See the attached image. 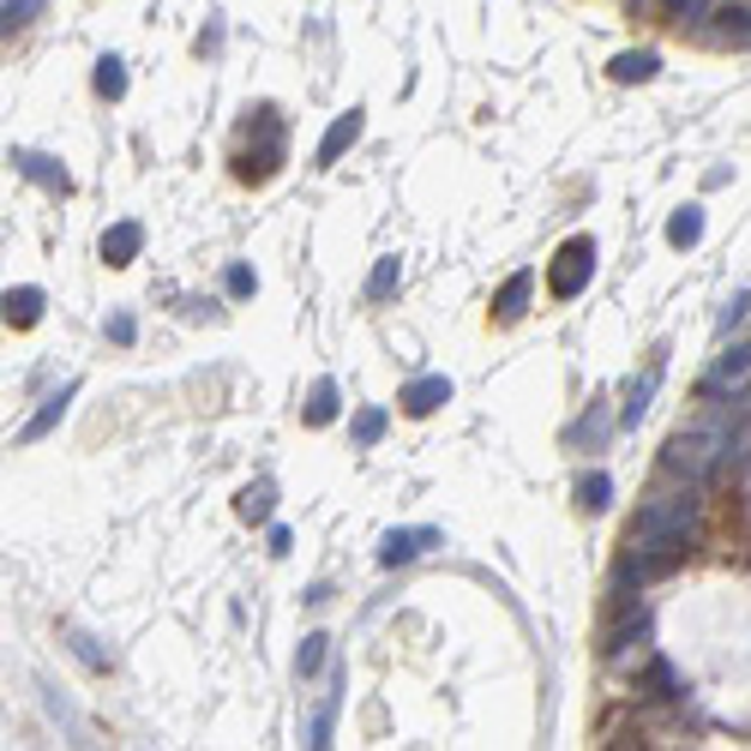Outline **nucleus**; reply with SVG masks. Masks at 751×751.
<instances>
[{"label": "nucleus", "mask_w": 751, "mask_h": 751, "mask_svg": "<svg viewBox=\"0 0 751 751\" xmlns=\"http://www.w3.org/2000/svg\"><path fill=\"white\" fill-rule=\"evenodd\" d=\"M655 72H661V54H655V49H625V54H613L608 79H613V84H650Z\"/></svg>", "instance_id": "9d476101"}, {"label": "nucleus", "mask_w": 751, "mask_h": 751, "mask_svg": "<svg viewBox=\"0 0 751 751\" xmlns=\"http://www.w3.org/2000/svg\"><path fill=\"white\" fill-rule=\"evenodd\" d=\"M102 331H109L121 349L132 343V337H139V326H132V313H109V319H102Z\"/></svg>", "instance_id": "cd10ccee"}, {"label": "nucleus", "mask_w": 751, "mask_h": 751, "mask_svg": "<svg viewBox=\"0 0 751 751\" xmlns=\"http://www.w3.org/2000/svg\"><path fill=\"white\" fill-rule=\"evenodd\" d=\"M361 132H367V109H349V114H337V121L326 127V139H319V157H313V163H319V169H331L337 157H343L349 144L361 139Z\"/></svg>", "instance_id": "39448f33"}, {"label": "nucleus", "mask_w": 751, "mask_h": 751, "mask_svg": "<svg viewBox=\"0 0 751 751\" xmlns=\"http://www.w3.org/2000/svg\"><path fill=\"white\" fill-rule=\"evenodd\" d=\"M650 685L661 691V698H673V691H680V680H673V668H655V673H650Z\"/></svg>", "instance_id": "c756f323"}, {"label": "nucleus", "mask_w": 751, "mask_h": 751, "mask_svg": "<svg viewBox=\"0 0 751 751\" xmlns=\"http://www.w3.org/2000/svg\"><path fill=\"white\" fill-rule=\"evenodd\" d=\"M691 523H698V493H661L650 505L638 511V523H631V548H650V541H685Z\"/></svg>", "instance_id": "f257e3e1"}, {"label": "nucleus", "mask_w": 751, "mask_h": 751, "mask_svg": "<svg viewBox=\"0 0 751 751\" xmlns=\"http://www.w3.org/2000/svg\"><path fill=\"white\" fill-rule=\"evenodd\" d=\"M643 638H650V613H631V620L608 638V655H625L631 643H643Z\"/></svg>", "instance_id": "4be33fe9"}, {"label": "nucleus", "mask_w": 751, "mask_h": 751, "mask_svg": "<svg viewBox=\"0 0 751 751\" xmlns=\"http://www.w3.org/2000/svg\"><path fill=\"white\" fill-rule=\"evenodd\" d=\"M289 548H294V535H289V529H283V523H271V553H277V559H283Z\"/></svg>", "instance_id": "7c9ffc66"}, {"label": "nucleus", "mask_w": 751, "mask_h": 751, "mask_svg": "<svg viewBox=\"0 0 751 751\" xmlns=\"http://www.w3.org/2000/svg\"><path fill=\"white\" fill-rule=\"evenodd\" d=\"M397 403H403V415H415V421H421V415H433V409H445V403H451V379H445V373L409 379Z\"/></svg>", "instance_id": "20e7f679"}, {"label": "nucleus", "mask_w": 751, "mask_h": 751, "mask_svg": "<svg viewBox=\"0 0 751 751\" xmlns=\"http://www.w3.org/2000/svg\"><path fill=\"white\" fill-rule=\"evenodd\" d=\"M650 397H655V373H643L638 385L625 391V403H620V421H625V427H638V421H643V409H650Z\"/></svg>", "instance_id": "aec40b11"}, {"label": "nucleus", "mask_w": 751, "mask_h": 751, "mask_svg": "<svg viewBox=\"0 0 751 751\" xmlns=\"http://www.w3.org/2000/svg\"><path fill=\"white\" fill-rule=\"evenodd\" d=\"M668 241L673 247H698L703 241V204H685V211L668 217Z\"/></svg>", "instance_id": "f3484780"}, {"label": "nucleus", "mask_w": 751, "mask_h": 751, "mask_svg": "<svg viewBox=\"0 0 751 751\" xmlns=\"http://www.w3.org/2000/svg\"><path fill=\"white\" fill-rule=\"evenodd\" d=\"M12 169L24 174V181H37V187H49V193H72V174L54 163V157H42V151H12L7 157Z\"/></svg>", "instance_id": "0eeeda50"}, {"label": "nucleus", "mask_w": 751, "mask_h": 751, "mask_svg": "<svg viewBox=\"0 0 751 751\" xmlns=\"http://www.w3.org/2000/svg\"><path fill=\"white\" fill-rule=\"evenodd\" d=\"M601 433H608V415H601V409H589V415L571 427V445H583V439H589V445H601Z\"/></svg>", "instance_id": "a878e982"}, {"label": "nucleus", "mask_w": 751, "mask_h": 751, "mask_svg": "<svg viewBox=\"0 0 751 751\" xmlns=\"http://www.w3.org/2000/svg\"><path fill=\"white\" fill-rule=\"evenodd\" d=\"M37 319H42V289H37V283L7 289V326H12V331H31Z\"/></svg>", "instance_id": "ddd939ff"}, {"label": "nucleus", "mask_w": 751, "mask_h": 751, "mask_svg": "<svg viewBox=\"0 0 751 751\" xmlns=\"http://www.w3.org/2000/svg\"><path fill=\"white\" fill-rule=\"evenodd\" d=\"M72 397H79V379H67V385H61V391H54V397H49V403H42V409H37V415H31V421H24V427H19V445H37V439H42V433H54V427H61V421H67Z\"/></svg>", "instance_id": "423d86ee"}, {"label": "nucleus", "mask_w": 751, "mask_h": 751, "mask_svg": "<svg viewBox=\"0 0 751 751\" xmlns=\"http://www.w3.org/2000/svg\"><path fill=\"white\" fill-rule=\"evenodd\" d=\"M608 499H613V481L601 475V469L578 481V505H583V511H608Z\"/></svg>", "instance_id": "412c9836"}, {"label": "nucleus", "mask_w": 751, "mask_h": 751, "mask_svg": "<svg viewBox=\"0 0 751 751\" xmlns=\"http://www.w3.org/2000/svg\"><path fill=\"white\" fill-rule=\"evenodd\" d=\"M745 313H751V294H733V301L721 307V331H733V326H740Z\"/></svg>", "instance_id": "c85d7f7f"}, {"label": "nucleus", "mask_w": 751, "mask_h": 751, "mask_svg": "<svg viewBox=\"0 0 751 751\" xmlns=\"http://www.w3.org/2000/svg\"><path fill=\"white\" fill-rule=\"evenodd\" d=\"M223 289L234 294V301H247V294H253V289H259V277H253V271H247V264H229V271H223Z\"/></svg>", "instance_id": "bb28decb"}, {"label": "nucleus", "mask_w": 751, "mask_h": 751, "mask_svg": "<svg viewBox=\"0 0 751 751\" xmlns=\"http://www.w3.org/2000/svg\"><path fill=\"white\" fill-rule=\"evenodd\" d=\"M529 289H535V271L505 277V289L493 294V319H499V326H518V319L529 313Z\"/></svg>", "instance_id": "1a4fd4ad"}, {"label": "nucleus", "mask_w": 751, "mask_h": 751, "mask_svg": "<svg viewBox=\"0 0 751 751\" xmlns=\"http://www.w3.org/2000/svg\"><path fill=\"white\" fill-rule=\"evenodd\" d=\"M439 541V529H391L385 541H379V565H409L415 553H427Z\"/></svg>", "instance_id": "6e6552de"}, {"label": "nucleus", "mask_w": 751, "mask_h": 751, "mask_svg": "<svg viewBox=\"0 0 751 751\" xmlns=\"http://www.w3.org/2000/svg\"><path fill=\"white\" fill-rule=\"evenodd\" d=\"M139 247H144V229L132 223V217H127V223H114V229H102V259H109L114 271L139 259Z\"/></svg>", "instance_id": "9b49d317"}, {"label": "nucleus", "mask_w": 751, "mask_h": 751, "mask_svg": "<svg viewBox=\"0 0 751 751\" xmlns=\"http://www.w3.org/2000/svg\"><path fill=\"white\" fill-rule=\"evenodd\" d=\"M740 379H751V343L728 349V356L715 361V373H710V391H715V385H740Z\"/></svg>", "instance_id": "a211bd4d"}, {"label": "nucleus", "mask_w": 751, "mask_h": 751, "mask_svg": "<svg viewBox=\"0 0 751 751\" xmlns=\"http://www.w3.org/2000/svg\"><path fill=\"white\" fill-rule=\"evenodd\" d=\"M397 283H403V259L397 253H385L373 264V277H367V301H391L397 294Z\"/></svg>", "instance_id": "dca6fc26"}, {"label": "nucleus", "mask_w": 751, "mask_h": 751, "mask_svg": "<svg viewBox=\"0 0 751 751\" xmlns=\"http://www.w3.org/2000/svg\"><path fill=\"white\" fill-rule=\"evenodd\" d=\"M668 7H673V12H685V7H691V0H668Z\"/></svg>", "instance_id": "2f4dec72"}, {"label": "nucleus", "mask_w": 751, "mask_h": 751, "mask_svg": "<svg viewBox=\"0 0 751 751\" xmlns=\"http://www.w3.org/2000/svg\"><path fill=\"white\" fill-rule=\"evenodd\" d=\"M91 84H97L102 102H121L127 97V61H121V54H102L97 72H91Z\"/></svg>", "instance_id": "2eb2a0df"}, {"label": "nucleus", "mask_w": 751, "mask_h": 751, "mask_svg": "<svg viewBox=\"0 0 751 751\" xmlns=\"http://www.w3.org/2000/svg\"><path fill=\"white\" fill-rule=\"evenodd\" d=\"M733 439L721 433H673L668 445H661V469H673V475H685V481H703L710 469L721 463V451H728Z\"/></svg>", "instance_id": "f03ea898"}, {"label": "nucleus", "mask_w": 751, "mask_h": 751, "mask_svg": "<svg viewBox=\"0 0 751 751\" xmlns=\"http://www.w3.org/2000/svg\"><path fill=\"white\" fill-rule=\"evenodd\" d=\"M385 427H391L385 409H361V415H356V445H379V439H385Z\"/></svg>", "instance_id": "5701e85b"}, {"label": "nucleus", "mask_w": 751, "mask_h": 751, "mask_svg": "<svg viewBox=\"0 0 751 751\" xmlns=\"http://www.w3.org/2000/svg\"><path fill=\"white\" fill-rule=\"evenodd\" d=\"M326 655H331V638H326V631L301 638V650H294V673H301V680H313V673L326 668Z\"/></svg>", "instance_id": "6ab92c4d"}, {"label": "nucleus", "mask_w": 751, "mask_h": 751, "mask_svg": "<svg viewBox=\"0 0 751 751\" xmlns=\"http://www.w3.org/2000/svg\"><path fill=\"white\" fill-rule=\"evenodd\" d=\"M337 409H343V397H337V379H313V391H307V403H301V421H307V427H331Z\"/></svg>", "instance_id": "f8f14e48"}, {"label": "nucleus", "mask_w": 751, "mask_h": 751, "mask_svg": "<svg viewBox=\"0 0 751 751\" xmlns=\"http://www.w3.org/2000/svg\"><path fill=\"white\" fill-rule=\"evenodd\" d=\"M234 511H241V523H271V511H277V488H271V481H253V488H241Z\"/></svg>", "instance_id": "4468645a"}, {"label": "nucleus", "mask_w": 751, "mask_h": 751, "mask_svg": "<svg viewBox=\"0 0 751 751\" xmlns=\"http://www.w3.org/2000/svg\"><path fill=\"white\" fill-rule=\"evenodd\" d=\"M589 277H595V241H589V234H571L548 264V289L559 294V301H578V294L589 289Z\"/></svg>", "instance_id": "7ed1b4c3"}, {"label": "nucleus", "mask_w": 751, "mask_h": 751, "mask_svg": "<svg viewBox=\"0 0 751 751\" xmlns=\"http://www.w3.org/2000/svg\"><path fill=\"white\" fill-rule=\"evenodd\" d=\"M42 7V0H7V7H0V31H24V24H31V12Z\"/></svg>", "instance_id": "393cba45"}, {"label": "nucleus", "mask_w": 751, "mask_h": 751, "mask_svg": "<svg viewBox=\"0 0 751 751\" xmlns=\"http://www.w3.org/2000/svg\"><path fill=\"white\" fill-rule=\"evenodd\" d=\"M631 7H643V0H631Z\"/></svg>", "instance_id": "72a5a7b5"}, {"label": "nucleus", "mask_w": 751, "mask_h": 751, "mask_svg": "<svg viewBox=\"0 0 751 751\" xmlns=\"http://www.w3.org/2000/svg\"><path fill=\"white\" fill-rule=\"evenodd\" d=\"M67 650L84 661V668H109V650H97V638L91 631H67Z\"/></svg>", "instance_id": "b1692460"}, {"label": "nucleus", "mask_w": 751, "mask_h": 751, "mask_svg": "<svg viewBox=\"0 0 751 751\" xmlns=\"http://www.w3.org/2000/svg\"><path fill=\"white\" fill-rule=\"evenodd\" d=\"M745 409H751V391H745Z\"/></svg>", "instance_id": "473e14b6"}]
</instances>
